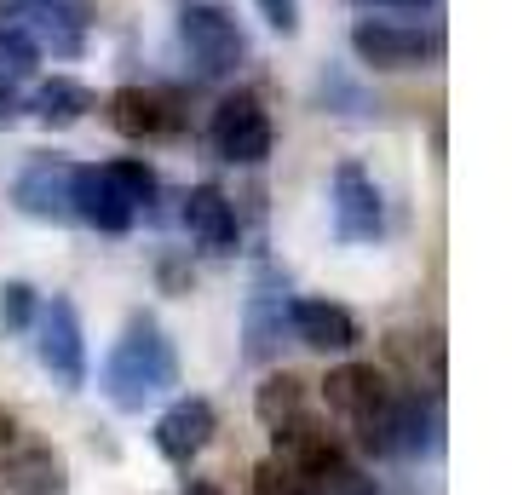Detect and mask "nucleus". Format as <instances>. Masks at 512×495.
Listing matches in <instances>:
<instances>
[{"instance_id": "1", "label": "nucleus", "mask_w": 512, "mask_h": 495, "mask_svg": "<svg viewBox=\"0 0 512 495\" xmlns=\"http://www.w3.org/2000/svg\"><path fill=\"white\" fill-rule=\"evenodd\" d=\"M104 398L127 409V415H139L150 398H162L179 386V357L167 346V334L156 317H133L127 334L116 340V352L104 357Z\"/></svg>"}, {"instance_id": "2", "label": "nucleus", "mask_w": 512, "mask_h": 495, "mask_svg": "<svg viewBox=\"0 0 512 495\" xmlns=\"http://www.w3.org/2000/svg\"><path fill=\"white\" fill-rule=\"evenodd\" d=\"M208 139L219 150V162L231 167H259L271 156V116H265V104L254 93H225L213 104V121H208Z\"/></svg>"}, {"instance_id": "3", "label": "nucleus", "mask_w": 512, "mask_h": 495, "mask_svg": "<svg viewBox=\"0 0 512 495\" xmlns=\"http://www.w3.org/2000/svg\"><path fill=\"white\" fill-rule=\"evenodd\" d=\"M35 352H41V363H47V375L64 386V392H81L87 386V334H81V311H75V300H64V294H52L47 306L35 311Z\"/></svg>"}, {"instance_id": "4", "label": "nucleus", "mask_w": 512, "mask_h": 495, "mask_svg": "<svg viewBox=\"0 0 512 495\" xmlns=\"http://www.w3.org/2000/svg\"><path fill=\"white\" fill-rule=\"evenodd\" d=\"M351 52L369 70H420L443 52V35L415 24H392V18H363V24H351Z\"/></svg>"}, {"instance_id": "5", "label": "nucleus", "mask_w": 512, "mask_h": 495, "mask_svg": "<svg viewBox=\"0 0 512 495\" xmlns=\"http://www.w3.org/2000/svg\"><path fill=\"white\" fill-rule=\"evenodd\" d=\"M179 41L196 58L202 75H231L242 58H248V35L225 6H185L179 12Z\"/></svg>"}, {"instance_id": "6", "label": "nucleus", "mask_w": 512, "mask_h": 495, "mask_svg": "<svg viewBox=\"0 0 512 495\" xmlns=\"http://www.w3.org/2000/svg\"><path fill=\"white\" fill-rule=\"evenodd\" d=\"M6 18L52 58H81L87 52V6L81 0H12Z\"/></svg>"}, {"instance_id": "7", "label": "nucleus", "mask_w": 512, "mask_h": 495, "mask_svg": "<svg viewBox=\"0 0 512 495\" xmlns=\"http://www.w3.org/2000/svg\"><path fill=\"white\" fill-rule=\"evenodd\" d=\"M334 225L346 242H374L386 231V196L357 162L334 167Z\"/></svg>"}, {"instance_id": "8", "label": "nucleus", "mask_w": 512, "mask_h": 495, "mask_svg": "<svg viewBox=\"0 0 512 495\" xmlns=\"http://www.w3.org/2000/svg\"><path fill=\"white\" fill-rule=\"evenodd\" d=\"M288 334L311 346V352H351L363 329H357V317L346 306H334L323 294H300V300H288Z\"/></svg>"}, {"instance_id": "9", "label": "nucleus", "mask_w": 512, "mask_h": 495, "mask_svg": "<svg viewBox=\"0 0 512 495\" xmlns=\"http://www.w3.org/2000/svg\"><path fill=\"white\" fill-rule=\"evenodd\" d=\"M70 219H81L104 236H127L139 213L121 202V190L104 179V167H70Z\"/></svg>"}, {"instance_id": "10", "label": "nucleus", "mask_w": 512, "mask_h": 495, "mask_svg": "<svg viewBox=\"0 0 512 495\" xmlns=\"http://www.w3.org/2000/svg\"><path fill=\"white\" fill-rule=\"evenodd\" d=\"M213 403L208 398H173L156 421V449H162L173 467H190L202 449L213 444Z\"/></svg>"}, {"instance_id": "11", "label": "nucleus", "mask_w": 512, "mask_h": 495, "mask_svg": "<svg viewBox=\"0 0 512 495\" xmlns=\"http://www.w3.org/2000/svg\"><path fill=\"white\" fill-rule=\"evenodd\" d=\"M12 202L29 213V219H70V162H58V156H35V162L18 173V185H12Z\"/></svg>"}, {"instance_id": "12", "label": "nucleus", "mask_w": 512, "mask_h": 495, "mask_svg": "<svg viewBox=\"0 0 512 495\" xmlns=\"http://www.w3.org/2000/svg\"><path fill=\"white\" fill-rule=\"evenodd\" d=\"M179 213H185L190 236H196L208 254H231L236 236H242V225H236V202L219 185H190L185 190V208H179Z\"/></svg>"}, {"instance_id": "13", "label": "nucleus", "mask_w": 512, "mask_h": 495, "mask_svg": "<svg viewBox=\"0 0 512 495\" xmlns=\"http://www.w3.org/2000/svg\"><path fill=\"white\" fill-rule=\"evenodd\" d=\"M0 490L6 495H70V472L47 444H12L0 461Z\"/></svg>"}, {"instance_id": "14", "label": "nucleus", "mask_w": 512, "mask_h": 495, "mask_svg": "<svg viewBox=\"0 0 512 495\" xmlns=\"http://www.w3.org/2000/svg\"><path fill=\"white\" fill-rule=\"evenodd\" d=\"M386 432H392V461L426 455V449L438 444V403L409 392V386H397L392 403H386Z\"/></svg>"}, {"instance_id": "15", "label": "nucleus", "mask_w": 512, "mask_h": 495, "mask_svg": "<svg viewBox=\"0 0 512 495\" xmlns=\"http://www.w3.org/2000/svg\"><path fill=\"white\" fill-rule=\"evenodd\" d=\"M386 398H392V380L380 375L374 363H346V369H334V375L323 380V403L334 415H346V421L374 415Z\"/></svg>"}, {"instance_id": "16", "label": "nucleus", "mask_w": 512, "mask_h": 495, "mask_svg": "<svg viewBox=\"0 0 512 495\" xmlns=\"http://www.w3.org/2000/svg\"><path fill=\"white\" fill-rule=\"evenodd\" d=\"M104 110H110V127H116L121 139H156V133L173 127L167 104L156 93H144V87H116Z\"/></svg>"}, {"instance_id": "17", "label": "nucleus", "mask_w": 512, "mask_h": 495, "mask_svg": "<svg viewBox=\"0 0 512 495\" xmlns=\"http://www.w3.org/2000/svg\"><path fill=\"white\" fill-rule=\"evenodd\" d=\"M282 334H288V288L259 283L254 300H248V357H254V363L277 357Z\"/></svg>"}, {"instance_id": "18", "label": "nucleus", "mask_w": 512, "mask_h": 495, "mask_svg": "<svg viewBox=\"0 0 512 495\" xmlns=\"http://www.w3.org/2000/svg\"><path fill=\"white\" fill-rule=\"evenodd\" d=\"M29 110L47 121V127H75L87 110H98V98L87 93L81 81H70V75H52V81L35 87V104H29Z\"/></svg>"}, {"instance_id": "19", "label": "nucleus", "mask_w": 512, "mask_h": 495, "mask_svg": "<svg viewBox=\"0 0 512 495\" xmlns=\"http://www.w3.org/2000/svg\"><path fill=\"white\" fill-rule=\"evenodd\" d=\"M305 392H311V386H305V380L294 375V369H277V375L259 380V392H254V415H259L265 426H277V421H288V415H300V409H305Z\"/></svg>"}, {"instance_id": "20", "label": "nucleus", "mask_w": 512, "mask_h": 495, "mask_svg": "<svg viewBox=\"0 0 512 495\" xmlns=\"http://www.w3.org/2000/svg\"><path fill=\"white\" fill-rule=\"evenodd\" d=\"M104 179L121 190V202H127L133 213L150 208V202L162 196V179H156V167L139 162V156H121V162H110V167H104Z\"/></svg>"}, {"instance_id": "21", "label": "nucleus", "mask_w": 512, "mask_h": 495, "mask_svg": "<svg viewBox=\"0 0 512 495\" xmlns=\"http://www.w3.org/2000/svg\"><path fill=\"white\" fill-rule=\"evenodd\" d=\"M35 64H41V47L29 41L18 24L0 29V81L12 87V81H24V75H35Z\"/></svg>"}, {"instance_id": "22", "label": "nucleus", "mask_w": 512, "mask_h": 495, "mask_svg": "<svg viewBox=\"0 0 512 495\" xmlns=\"http://www.w3.org/2000/svg\"><path fill=\"white\" fill-rule=\"evenodd\" d=\"M248 495H317V484L305 478V472H294L288 461H265V467H254V490Z\"/></svg>"}, {"instance_id": "23", "label": "nucleus", "mask_w": 512, "mask_h": 495, "mask_svg": "<svg viewBox=\"0 0 512 495\" xmlns=\"http://www.w3.org/2000/svg\"><path fill=\"white\" fill-rule=\"evenodd\" d=\"M35 311H41V300H35V288L29 283H6L0 288V323H6V334H29L35 329Z\"/></svg>"}, {"instance_id": "24", "label": "nucleus", "mask_w": 512, "mask_h": 495, "mask_svg": "<svg viewBox=\"0 0 512 495\" xmlns=\"http://www.w3.org/2000/svg\"><path fill=\"white\" fill-rule=\"evenodd\" d=\"M317 495H380V484H374L357 461H340L334 472H323V478H317Z\"/></svg>"}, {"instance_id": "25", "label": "nucleus", "mask_w": 512, "mask_h": 495, "mask_svg": "<svg viewBox=\"0 0 512 495\" xmlns=\"http://www.w3.org/2000/svg\"><path fill=\"white\" fill-rule=\"evenodd\" d=\"M317 93H323V104H328V110L340 104V116H363V110H369V98L357 93V87H351V81H346V75H340V70H328V75H323V87H317Z\"/></svg>"}, {"instance_id": "26", "label": "nucleus", "mask_w": 512, "mask_h": 495, "mask_svg": "<svg viewBox=\"0 0 512 495\" xmlns=\"http://www.w3.org/2000/svg\"><path fill=\"white\" fill-rule=\"evenodd\" d=\"M254 6L277 35H300V0H254Z\"/></svg>"}, {"instance_id": "27", "label": "nucleus", "mask_w": 512, "mask_h": 495, "mask_svg": "<svg viewBox=\"0 0 512 495\" xmlns=\"http://www.w3.org/2000/svg\"><path fill=\"white\" fill-rule=\"evenodd\" d=\"M351 6H369V12H420V6H438V0H351Z\"/></svg>"}, {"instance_id": "28", "label": "nucleus", "mask_w": 512, "mask_h": 495, "mask_svg": "<svg viewBox=\"0 0 512 495\" xmlns=\"http://www.w3.org/2000/svg\"><path fill=\"white\" fill-rule=\"evenodd\" d=\"M18 444V421H12V409H0V449Z\"/></svg>"}, {"instance_id": "29", "label": "nucleus", "mask_w": 512, "mask_h": 495, "mask_svg": "<svg viewBox=\"0 0 512 495\" xmlns=\"http://www.w3.org/2000/svg\"><path fill=\"white\" fill-rule=\"evenodd\" d=\"M185 495H225L213 478H185Z\"/></svg>"}, {"instance_id": "30", "label": "nucleus", "mask_w": 512, "mask_h": 495, "mask_svg": "<svg viewBox=\"0 0 512 495\" xmlns=\"http://www.w3.org/2000/svg\"><path fill=\"white\" fill-rule=\"evenodd\" d=\"M12 110H18V98H12V87L0 81V121H12Z\"/></svg>"}]
</instances>
